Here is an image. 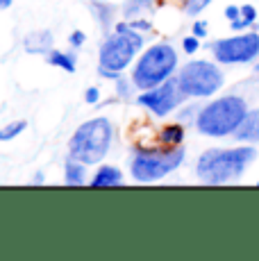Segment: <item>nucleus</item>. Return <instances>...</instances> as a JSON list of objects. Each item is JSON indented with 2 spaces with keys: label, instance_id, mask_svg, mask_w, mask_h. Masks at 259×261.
<instances>
[{
  "label": "nucleus",
  "instance_id": "obj_18",
  "mask_svg": "<svg viewBox=\"0 0 259 261\" xmlns=\"http://www.w3.org/2000/svg\"><path fill=\"white\" fill-rule=\"evenodd\" d=\"M209 3H212V0H184V5H187V12H189V14H200Z\"/></svg>",
  "mask_w": 259,
  "mask_h": 261
},
{
  "label": "nucleus",
  "instance_id": "obj_23",
  "mask_svg": "<svg viewBox=\"0 0 259 261\" xmlns=\"http://www.w3.org/2000/svg\"><path fill=\"white\" fill-rule=\"evenodd\" d=\"M193 34H196L198 39H202L207 34V28H205V23H196L193 25Z\"/></svg>",
  "mask_w": 259,
  "mask_h": 261
},
{
  "label": "nucleus",
  "instance_id": "obj_26",
  "mask_svg": "<svg viewBox=\"0 0 259 261\" xmlns=\"http://www.w3.org/2000/svg\"><path fill=\"white\" fill-rule=\"evenodd\" d=\"M255 71H257V73H259V64H257V66H255Z\"/></svg>",
  "mask_w": 259,
  "mask_h": 261
},
{
  "label": "nucleus",
  "instance_id": "obj_28",
  "mask_svg": "<svg viewBox=\"0 0 259 261\" xmlns=\"http://www.w3.org/2000/svg\"><path fill=\"white\" fill-rule=\"evenodd\" d=\"M257 187H259V182H257Z\"/></svg>",
  "mask_w": 259,
  "mask_h": 261
},
{
  "label": "nucleus",
  "instance_id": "obj_24",
  "mask_svg": "<svg viewBox=\"0 0 259 261\" xmlns=\"http://www.w3.org/2000/svg\"><path fill=\"white\" fill-rule=\"evenodd\" d=\"M87 102H98V89L96 87H91V89H87Z\"/></svg>",
  "mask_w": 259,
  "mask_h": 261
},
{
  "label": "nucleus",
  "instance_id": "obj_27",
  "mask_svg": "<svg viewBox=\"0 0 259 261\" xmlns=\"http://www.w3.org/2000/svg\"><path fill=\"white\" fill-rule=\"evenodd\" d=\"M0 141H3V132H0Z\"/></svg>",
  "mask_w": 259,
  "mask_h": 261
},
{
  "label": "nucleus",
  "instance_id": "obj_12",
  "mask_svg": "<svg viewBox=\"0 0 259 261\" xmlns=\"http://www.w3.org/2000/svg\"><path fill=\"white\" fill-rule=\"evenodd\" d=\"M118 184H123V175L114 166H102L91 179V187H118Z\"/></svg>",
  "mask_w": 259,
  "mask_h": 261
},
{
  "label": "nucleus",
  "instance_id": "obj_17",
  "mask_svg": "<svg viewBox=\"0 0 259 261\" xmlns=\"http://www.w3.org/2000/svg\"><path fill=\"white\" fill-rule=\"evenodd\" d=\"M182 137H184V132H182V127L180 125H171V127H166V129H162V143H166V145H177L182 141Z\"/></svg>",
  "mask_w": 259,
  "mask_h": 261
},
{
  "label": "nucleus",
  "instance_id": "obj_20",
  "mask_svg": "<svg viewBox=\"0 0 259 261\" xmlns=\"http://www.w3.org/2000/svg\"><path fill=\"white\" fill-rule=\"evenodd\" d=\"M182 43H184V50H187L189 55H191V53H196L198 46H200V43H198V37H196V34H193V37H189V39H184Z\"/></svg>",
  "mask_w": 259,
  "mask_h": 261
},
{
  "label": "nucleus",
  "instance_id": "obj_14",
  "mask_svg": "<svg viewBox=\"0 0 259 261\" xmlns=\"http://www.w3.org/2000/svg\"><path fill=\"white\" fill-rule=\"evenodd\" d=\"M152 3H155V0H127V3H125V9H123V14H125L127 18L139 16V14H143V12H150V9H152Z\"/></svg>",
  "mask_w": 259,
  "mask_h": 261
},
{
  "label": "nucleus",
  "instance_id": "obj_8",
  "mask_svg": "<svg viewBox=\"0 0 259 261\" xmlns=\"http://www.w3.org/2000/svg\"><path fill=\"white\" fill-rule=\"evenodd\" d=\"M214 57L221 64H248L259 55V34H241V37L221 39L212 46Z\"/></svg>",
  "mask_w": 259,
  "mask_h": 261
},
{
  "label": "nucleus",
  "instance_id": "obj_16",
  "mask_svg": "<svg viewBox=\"0 0 259 261\" xmlns=\"http://www.w3.org/2000/svg\"><path fill=\"white\" fill-rule=\"evenodd\" d=\"M255 18H257L255 7H252V5H243V7H241V18H239V21H234L232 28L234 30H243V28H248L250 23H255Z\"/></svg>",
  "mask_w": 259,
  "mask_h": 261
},
{
  "label": "nucleus",
  "instance_id": "obj_10",
  "mask_svg": "<svg viewBox=\"0 0 259 261\" xmlns=\"http://www.w3.org/2000/svg\"><path fill=\"white\" fill-rule=\"evenodd\" d=\"M234 139L237 141H248V143L259 141V112H248V116L243 118V123L234 132Z\"/></svg>",
  "mask_w": 259,
  "mask_h": 261
},
{
  "label": "nucleus",
  "instance_id": "obj_2",
  "mask_svg": "<svg viewBox=\"0 0 259 261\" xmlns=\"http://www.w3.org/2000/svg\"><path fill=\"white\" fill-rule=\"evenodd\" d=\"M252 159H255V148L207 150L198 159V177L205 184H225L243 175V170Z\"/></svg>",
  "mask_w": 259,
  "mask_h": 261
},
{
  "label": "nucleus",
  "instance_id": "obj_13",
  "mask_svg": "<svg viewBox=\"0 0 259 261\" xmlns=\"http://www.w3.org/2000/svg\"><path fill=\"white\" fill-rule=\"evenodd\" d=\"M64 182H66L68 187H82L84 184V164L71 159V162L66 164V177H64Z\"/></svg>",
  "mask_w": 259,
  "mask_h": 261
},
{
  "label": "nucleus",
  "instance_id": "obj_7",
  "mask_svg": "<svg viewBox=\"0 0 259 261\" xmlns=\"http://www.w3.org/2000/svg\"><path fill=\"white\" fill-rule=\"evenodd\" d=\"M177 84L189 98H205L223 87V73L212 62H189L177 75Z\"/></svg>",
  "mask_w": 259,
  "mask_h": 261
},
{
  "label": "nucleus",
  "instance_id": "obj_15",
  "mask_svg": "<svg viewBox=\"0 0 259 261\" xmlns=\"http://www.w3.org/2000/svg\"><path fill=\"white\" fill-rule=\"evenodd\" d=\"M48 62L55 64V66H59V68H64V71H68V73L75 71V64H73L71 55H64V53H57V50H53V53L48 55Z\"/></svg>",
  "mask_w": 259,
  "mask_h": 261
},
{
  "label": "nucleus",
  "instance_id": "obj_5",
  "mask_svg": "<svg viewBox=\"0 0 259 261\" xmlns=\"http://www.w3.org/2000/svg\"><path fill=\"white\" fill-rule=\"evenodd\" d=\"M175 64H177V55L168 43H157V46L148 48L146 53L141 55L139 59L137 68H134V87L143 89H155L162 82H166L168 75L175 71Z\"/></svg>",
  "mask_w": 259,
  "mask_h": 261
},
{
  "label": "nucleus",
  "instance_id": "obj_11",
  "mask_svg": "<svg viewBox=\"0 0 259 261\" xmlns=\"http://www.w3.org/2000/svg\"><path fill=\"white\" fill-rule=\"evenodd\" d=\"M53 46V34L41 30V32H32L25 37V50L28 53H48Z\"/></svg>",
  "mask_w": 259,
  "mask_h": 261
},
{
  "label": "nucleus",
  "instance_id": "obj_1",
  "mask_svg": "<svg viewBox=\"0 0 259 261\" xmlns=\"http://www.w3.org/2000/svg\"><path fill=\"white\" fill-rule=\"evenodd\" d=\"M248 116V105L239 95H225L214 102H209L200 114H198V129L205 137H227L234 134L237 127Z\"/></svg>",
  "mask_w": 259,
  "mask_h": 261
},
{
  "label": "nucleus",
  "instance_id": "obj_3",
  "mask_svg": "<svg viewBox=\"0 0 259 261\" xmlns=\"http://www.w3.org/2000/svg\"><path fill=\"white\" fill-rule=\"evenodd\" d=\"M112 137H114V129L107 118L87 120V123L80 125L77 132L73 134L71 143H68V157L84 164V166L98 164L105 154L109 152Z\"/></svg>",
  "mask_w": 259,
  "mask_h": 261
},
{
  "label": "nucleus",
  "instance_id": "obj_19",
  "mask_svg": "<svg viewBox=\"0 0 259 261\" xmlns=\"http://www.w3.org/2000/svg\"><path fill=\"white\" fill-rule=\"evenodd\" d=\"M23 129H25V123H23V120H18V123H14V125H9V127L3 129V139H14V137H18Z\"/></svg>",
  "mask_w": 259,
  "mask_h": 261
},
{
  "label": "nucleus",
  "instance_id": "obj_6",
  "mask_svg": "<svg viewBox=\"0 0 259 261\" xmlns=\"http://www.w3.org/2000/svg\"><path fill=\"white\" fill-rule=\"evenodd\" d=\"M184 159V150L173 145L171 150H141L132 159V177L137 182H152L171 170H175Z\"/></svg>",
  "mask_w": 259,
  "mask_h": 261
},
{
  "label": "nucleus",
  "instance_id": "obj_21",
  "mask_svg": "<svg viewBox=\"0 0 259 261\" xmlns=\"http://www.w3.org/2000/svg\"><path fill=\"white\" fill-rule=\"evenodd\" d=\"M225 16L230 18L232 23H234V21H239V18H241V7H234V5H230V7L225 9Z\"/></svg>",
  "mask_w": 259,
  "mask_h": 261
},
{
  "label": "nucleus",
  "instance_id": "obj_22",
  "mask_svg": "<svg viewBox=\"0 0 259 261\" xmlns=\"http://www.w3.org/2000/svg\"><path fill=\"white\" fill-rule=\"evenodd\" d=\"M84 39H87V37H84V32H73L71 34V43H73V46H82V43H84Z\"/></svg>",
  "mask_w": 259,
  "mask_h": 261
},
{
  "label": "nucleus",
  "instance_id": "obj_25",
  "mask_svg": "<svg viewBox=\"0 0 259 261\" xmlns=\"http://www.w3.org/2000/svg\"><path fill=\"white\" fill-rule=\"evenodd\" d=\"M12 7V0H0V9H7Z\"/></svg>",
  "mask_w": 259,
  "mask_h": 261
},
{
  "label": "nucleus",
  "instance_id": "obj_9",
  "mask_svg": "<svg viewBox=\"0 0 259 261\" xmlns=\"http://www.w3.org/2000/svg\"><path fill=\"white\" fill-rule=\"evenodd\" d=\"M182 98H184V93H182L180 84H177V80H166L159 87L148 89L146 93H141L139 102L150 109L155 116H166L168 112H173L182 102Z\"/></svg>",
  "mask_w": 259,
  "mask_h": 261
},
{
  "label": "nucleus",
  "instance_id": "obj_4",
  "mask_svg": "<svg viewBox=\"0 0 259 261\" xmlns=\"http://www.w3.org/2000/svg\"><path fill=\"white\" fill-rule=\"evenodd\" d=\"M143 39L130 25H118L116 32L107 37L100 48V73L105 77L118 80V73L134 59V55L141 50Z\"/></svg>",
  "mask_w": 259,
  "mask_h": 261
}]
</instances>
